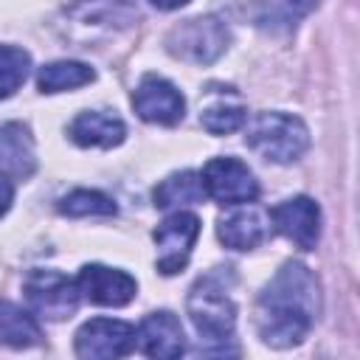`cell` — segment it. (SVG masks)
<instances>
[{
	"instance_id": "obj_4",
	"label": "cell",
	"mask_w": 360,
	"mask_h": 360,
	"mask_svg": "<svg viewBox=\"0 0 360 360\" xmlns=\"http://www.w3.org/2000/svg\"><path fill=\"white\" fill-rule=\"evenodd\" d=\"M228 28L217 17H191L174 25L166 37V48L172 56L194 62V65H211L228 51Z\"/></svg>"
},
{
	"instance_id": "obj_13",
	"label": "cell",
	"mask_w": 360,
	"mask_h": 360,
	"mask_svg": "<svg viewBox=\"0 0 360 360\" xmlns=\"http://www.w3.org/2000/svg\"><path fill=\"white\" fill-rule=\"evenodd\" d=\"M68 135L73 143L79 146H101V149H112L124 141L127 135V127L118 115L107 112V110H84L79 112L70 127H68Z\"/></svg>"
},
{
	"instance_id": "obj_11",
	"label": "cell",
	"mask_w": 360,
	"mask_h": 360,
	"mask_svg": "<svg viewBox=\"0 0 360 360\" xmlns=\"http://www.w3.org/2000/svg\"><path fill=\"white\" fill-rule=\"evenodd\" d=\"M76 287H79V295L101 307H124L135 298V290H138L129 273L107 264H84L79 270Z\"/></svg>"
},
{
	"instance_id": "obj_15",
	"label": "cell",
	"mask_w": 360,
	"mask_h": 360,
	"mask_svg": "<svg viewBox=\"0 0 360 360\" xmlns=\"http://www.w3.org/2000/svg\"><path fill=\"white\" fill-rule=\"evenodd\" d=\"M68 14L82 25H129L132 17H138V8L132 0H76Z\"/></svg>"
},
{
	"instance_id": "obj_8",
	"label": "cell",
	"mask_w": 360,
	"mask_h": 360,
	"mask_svg": "<svg viewBox=\"0 0 360 360\" xmlns=\"http://www.w3.org/2000/svg\"><path fill=\"white\" fill-rule=\"evenodd\" d=\"M73 349L79 357H93V360L124 357L135 349V329L127 321L93 318L76 332Z\"/></svg>"
},
{
	"instance_id": "obj_1",
	"label": "cell",
	"mask_w": 360,
	"mask_h": 360,
	"mask_svg": "<svg viewBox=\"0 0 360 360\" xmlns=\"http://www.w3.org/2000/svg\"><path fill=\"white\" fill-rule=\"evenodd\" d=\"M321 312L318 276L301 262H284L256 301L259 338L273 349L298 346Z\"/></svg>"
},
{
	"instance_id": "obj_20",
	"label": "cell",
	"mask_w": 360,
	"mask_h": 360,
	"mask_svg": "<svg viewBox=\"0 0 360 360\" xmlns=\"http://www.w3.org/2000/svg\"><path fill=\"white\" fill-rule=\"evenodd\" d=\"M315 6H318V0H262L256 22L264 31L281 34V31L295 28Z\"/></svg>"
},
{
	"instance_id": "obj_23",
	"label": "cell",
	"mask_w": 360,
	"mask_h": 360,
	"mask_svg": "<svg viewBox=\"0 0 360 360\" xmlns=\"http://www.w3.org/2000/svg\"><path fill=\"white\" fill-rule=\"evenodd\" d=\"M31 68L28 51L17 45H0V98H8L20 90Z\"/></svg>"
},
{
	"instance_id": "obj_21",
	"label": "cell",
	"mask_w": 360,
	"mask_h": 360,
	"mask_svg": "<svg viewBox=\"0 0 360 360\" xmlns=\"http://www.w3.org/2000/svg\"><path fill=\"white\" fill-rule=\"evenodd\" d=\"M59 211L68 214V217H115L118 205L101 191L76 188V191H70L68 197L59 200Z\"/></svg>"
},
{
	"instance_id": "obj_2",
	"label": "cell",
	"mask_w": 360,
	"mask_h": 360,
	"mask_svg": "<svg viewBox=\"0 0 360 360\" xmlns=\"http://www.w3.org/2000/svg\"><path fill=\"white\" fill-rule=\"evenodd\" d=\"M188 318L197 335L208 343H228L236 326V304L225 287L222 273H205L188 292Z\"/></svg>"
},
{
	"instance_id": "obj_18",
	"label": "cell",
	"mask_w": 360,
	"mask_h": 360,
	"mask_svg": "<svg viewBox=\"0 0 360 360\" xmlns=\"http://www.w3.org/2000/svg\"><path fill=\"white\" fill-rule=\"evenodd\" d=\"M93 79H96V70L90 65L65 59V62L42 65L39 73H37V87H39V93H62V90L84 87Z\"/></svg>"
},
{
	"instance_id": "obj_5",
	"label": "cell",
	"mask_w": 360,
	"mask_h": 360,
	"mask_svg": "<svg viewBox=\"0 0 360 360\" xmlns=\"http://www.w3.org/2000/svg\"><path fill=\"white\" fill-rule=\"evenodd\" d=\"M25 301L45 321H65L79 307V287L59 270H31L25 276Z\"/></svg>"
},
{
	"instance_id": "obj_19",
	"label": "cell",
	"mask_w": 360,
	"mask_h": 360,
	"mask_svg": "<svg viewBox=\"0 0 360 360\" xmlns=\"http://www.w3.org/2000/svg\"><path fill=\"white\" fill-rule=\"evenodd\" d=\"M158 208H172V205H188V202H202L205 200V186L202 174L197 172H174L166 180H160L152 191Z\"/></svg>"
},
{
	"instance_id": "obj_16",
	"label": "cell",
	"mask_w": 360,
	"mask_h": 360,
	"mask_svg": "<svg viewBox=\"0 0 360 360\" xmlns=\"http://www.w3.org/2000/svg\"><path fill=\"white\" fill-rule=\"evenodd\" d=\"M42 338L39 323L31 312L11 301H0V343L11 349H28L37 346Z\"/></svg>"
},
{
	"instance_id": "obj_17",
	"label": "cell",
	"mask_w": 360,
	"mask_h": 360,
	"mask_svg": "<svg viewBox=\"0 0 360 360\" xmlns=\"http://www.w3.org/2000/svg\"><path fill=\"white\" fill-rule=\"evenodd\" d=\"M0 163L3 172L8 169L20 177H28L34 172V143L22 124L0 127Z\"/></svg>"
},
{
	"instance_id": "obj_22",
	"label": "cell",
	"mask_w": 360,
	"mask_h": 360,
	"mask_svg": "<svg viewBox=\"0 0 360 360\" xmlns=\"http://www.w3.org/2000/svg\"><path fill=\"white\" fill-rule=\"evenodd\" d=\"M245 121H248L245 107H242V104H233V101H225V98L211 101V104L202 107V112H200V124H202V129H208L211 135L236 132Z\"/></svg>"
},
{
	"instance_id": "obj_3",
	"label": "cell",
	"mask_w": 360,
	"mask_h": 360,
	"mask_svg": "<svg viewBox=\"0 0 360 360\" xmlns=\"http://www.w3.org/2000/svg\"><path fill=\"white\" fill-rule=\"evenodd\" d=\"M248 146L270 163H292L309 146V129L298 115L259 112L245 135Z\"/></svg>"
},
{
	"instance_id": "obj_10",
	"label": "cell",
	"mask_w": 360,
	"mask_h": 360,
	"mask_svg": "<svg viewBox=\"0 0 360 360\" xmlns=\"http://www.w3.org/2000/svg\"><path fill=\"white\" fill-rule=\"evenodd\" d=\"M273 228L301 250H315L321 236V208L309 197H290L270 208Z\"/></svg>"
},
{
	"instance_id": "obj_25",
	"label": "cell",
	"mask_w": 360,
	"mask_h": 360,
	"mask_svg": "<svg viewBox=\"0 0 360 360\" xmlns=\"http://www.w3.org/2000/svg\"><path fill=\"white\" fill-rule=\"evenodd\" d=\"M155 8H160V11H172V8H180V6H186L188 0H149Z\"/></svg>"
},
{
	"instance_id": "obj_6",
	"label": "cell",
	"mask_w": 360,
	"mask_h": 360,
	"mask_svg": "<svg viewBox=\"0 0 360 360\" xmlns=\"http://www.w3.org/2000/svg\"><path fill=\"white\" fill-rule=\"evenodd\" d=\"M197 236H200V217L197 214L177 211V214L166 217L152 233V239L158 245V270L163 276L180 273L191 259Z\"/></svg>"
},
{
	"instance_id": "obj_24",
	"label": "cell",
	"mask_w": 360,
	"mask_h": 360,
	"mask_svg": "<svg viewBox=\"0 0 360 360\" xmlns=\"http://www.w3.org/2000/svg\"><path fill=\"white\" fill-rule=\"evenodd\" d=\"M11 202H14V183H11L8 174L0 169V217L11 208Z\"/></svg>"
},
{
	"instance_id": "obj_9",
	"label": "cell",
	"mask_w": 360,
	"mask_h": 360,
	"mask_svg": "<svg viewBox=\"0 0 360 360\" xmlns=\"http://www.w3.org/2000/svg\"><path fill=\"white\" fill-rule=\"evenodd\" d=\"M132 107L138 112V118L149 121V124H163V127H172L183 118L186 112V98L183 93L166 82L163 76H155V73H146L138 84V90L132 93Z\"/></svg>"
},
{
	"instance_id": "obj_7",
	"label": "cell",
	"mask_w": 360,
	"mask_h": 360,
	"mask_svg": "<svg viewBox=\"0 0 360 360\" xmlns=\"http://www.w3.org/2000/svg\"><path fill=\"white\" fill-rule=\"evenodd\" d=\"M205 197L217 200L219 205H242L259 197V183L253 172L236 158H214L202 169Z\"/></svg>"
},
{
	"instance_id": "obj_14",
	"label": "cell",
	"mask_w": 360,
	"mask_h": 360,
	"mask_svg": "<svg viewBox=\"0 0 360 360\" xmlns=\"http://www.w3.org/2000/svg\"><path fill=\"white\" fill-rule=\"evenodd\" d=\"M267 233H270L267 219L256 208H239V211L222 217L217 225L219 242L231 250H253L267 239Z\"/></svg>"
},
{
	"instance_id": "obj_12",
	"label": "cell",
	"mask_w": 360,
	"mask_h": 360,
	"mask_svg": "<svg viewBox=\"0 0 360 360\" xmlns=\"http://www.w3.org/2000/svg\"><path fill=\"white\" fill-rule=\"evenodd\" d=\"M135 346L146 357H158V360L180 357L186 352V335H183L177 315L169 309L149 312L135 332Z\"/></svg>"
}]
</instances>
